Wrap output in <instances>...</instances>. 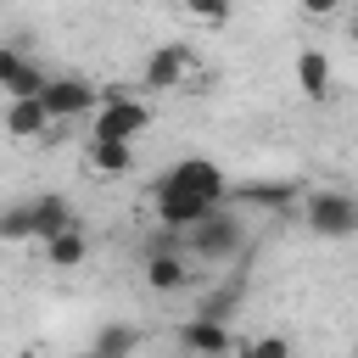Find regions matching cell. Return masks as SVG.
<instances>
[{
  "label": "cell",
  "instance_id": "cell-1",
  "mask_svg": "<svg viewBox=\"0 0 358 358\" xmlns=\"http://www.w3.org/2000/svg\"><path fill=\"white\" fill-rule=\"evenodd\" d=\"M151 112L134 95H101L95 117H90V145H134V134H145Z\"/></svg>",
  "mask_w": 358,
  "mask_h": 358
},
{
  "label": "cell",
  "instance_id": "cell-2",
  "mask_svg": "<svg viewBox=\"0 0 358 358\" xmlns=\"http://www.w3.org/2000/svg\"><path fill=\"white\" fill-rule=\"evenodd\" d=\"M241 252H246V224L224 207L185 235V257H196V263H235Z\"/></svg>",
  "mask_w": 358,
  "mask_h": 358
},
{
  "label": "cell",
  "instance_id": "cell-3",
  "mask_svg": "<svg viewBox=\"0 0 358 358\" xmlns=\"http://www.w3.org/2000/svg\"><path fill=\"white\" fill-rule=\"evenodd\" d=\"M302 224L319 241H352L358 235V196H347V190H308L302 196Z\"/></svg>",
  "mask_w": 358,
  "mask_h": 358
},
{
  "label": "cell",
  "instance_id": "cell-4",
  "mask_svg": "<svg viewBox=\"0 0 358 358\" xmlns=\"http://www.w3.org/2000/svg\"><path fill=\"white\" fill-rule=\"evenodd\" d=\"M157 185H168V190H179V196H196V201H207V207H224V196H229V179H224V168H218L213 157H179V162L162 168Z\"/></svg>",
  "mask_w": 358,
  "mask_h": 358
},
{
  "label": "cell",
  "instance_id": "cell-5",
  "mask_svg": "<svg viewBox=\"0 0 358 358\" xmlns=\"http://www.w3.org/2000/svg\"><path fill=\"white\" fill-rule=\"evenodd\" d=\"M39 106H45V117H50V123H73V117H95L101 95H95V84H90V78L62 73V78H50V84H45Z\"/></svg>",
  "mask_w": 358,
  "mask_h": 358
},
{
  "label": "cell",
  "instance_id": "cell-6",
  "mask_svg": "<svg viewBox=\"0 0 358 358\" xmlns=\"http://www.w3.org/2000/svg\"><path fill=\"white\" fill-rule=\"evenodd\" d=\"M45 84H50V73L39 62H28L17 45H0V90H6V101H39Z\"/></svg>",
  "mask_w": 358,
  "mask_h": 358
},
{
  "label": "cell",
  "instance_id": "cell-7",
  "mask_svg": "<svg viewBox=\"0 0 358 358\" xmlns=\"http://www.w3.org/2000/svg\"><path fill=\"white\" fill-rule=\"evenodd\" d=\"M196 73V56H190V45H157L151 56H145V90H179L185 78Z\"/></svg>",
  "mask_w": 358,
  "mask_h": 358
},
{
  "label": "cell",
  "instance_id": "cell-8",
  "mask_svg": "<svg viewBox=\"0 0 358 358\" xmlns=\"http://www.w3.org/2000/svg\"><path fill=\"white\" fill-rule=\"evenodd\" d=\"M179 347L196 352V358H229L241 341L229 336V324H213V319H196V313H190V319L179 324Z\"/></svg>",
  "mask_w": 358,
  "mask_h": 358
},
{
  "label": "cell",
  "instance_id": "cell-9",
  "mask_svg": "<svg viewBox=\"0 0 358 358\" xmlns=\"http://www.w3.org/2000/svg\"><path fill=\"white\" fill-rule=\"evenodd\" d=\"M28 207H34V241L39 246L56 241V235H67V229H78V213H73L67 196H34Z\"/></svg>",
  "mask_w": 358,
  "mask_h": 358
},
{
  "label": "cell",
  "instance_id": "cell-10",
  "mask_svg": "<svg viewBox=\"0 0 358 358\" xmlns=\"http://www.w3.org/2000/svg\"><path fill=\"white\" fill-rule=\"evenodd\" d=\"M145 285L162 291V296H168V291H185V285H190V257H185V252H151V257H145Z\"/></svg>",
  "mask_w": 358,
  "mask_h": 358
},
{
  "label": "cell",
  "instance_id": "cell-11",
  "mask_svg": "<svg viewBox=\"0 0 358 358\" xmlns=\"http://www.w3.org/2000/svg\"><path fill=\"white\" fill-rule=\"evenodd\" d=\"M134 347H140V324L112 319V324H101V330H95V341H90V352H84V358H134Z\"/></svg>",
  "mask_w": 358,
  "mask_h": 358
},
{
  "label": "cell",
  "instance_id": "cell-12",
  "mask_svg": "<svg viewBox=\"0 0 358 358\" xmlns=\"http://www.w3.org/2000/svg\"><path fill=\"white\" fill-rule=\"evenodd\" d=\"M296 90L308 95V101H324L330 95V56L324 50H296Z\"/></svg>",
  "mask_w": 358,
  "mask_h": 358
},
{
  "label": "cell",
  "instance_id": "cell-13",
  "mask_svg": "<svg viewBox=\"0 0 358 358\" xmlns=\"http://www.w3.org/2000/svg\"><path fill=\"white\" fill-rule=\"evenodd\" d=\"M6 134H17V140H39V134H50L45 106H39V101H6Z\"/></svg>",
  "mask_w": 358,
  "mask_h": 358
},
{
  "label": "cell",
  "instance_id": "cell-14",
  "mask_svg": "<svg viewBox=\"0 0 358 358\" xmlns=\"http://www.w3.org/2000/svg\"><path fill=\"white\" fill-rule=\"evenodd\" d=\"M84 257H90V235H84V224L67 229V235H56V241H45V263H50V268H78Z\"/></svg>",
  "mask_w": 358,
  "mask_h": 358
},
{
  "label": "cell",
  "instance_id": "cell-15",
  "mask_svg": "<svg viewBox=\"0 0 358 358\" xmlns=\"http://www.w3.org/2000/svg\"><path fill=\"white\" fill-rule=\"evenodd\" d=\"M95 173H129L134 168V145H90L84 151Z\"/></svg>",
  "mask_w": 358,
  "mask_h": 358
},
{
  "label": "cell",
  "instance_id": "cell-16",
  "mask_svg": "<svg viewBox=\"0 0 358 358\" xmlns=\"http://www.w3.org/2000/svg\"><path fill=\"white\" fill-rule=\"evenodd\" d=\"M0 241H34V207L28 201L0 207Z\"/></svg>",
  "mask_w": 358,
  "mask_h": 358
},
{
  "label": "cell",
  "instance_id": "cell-17",
  "mask_svg": "<svg viewBox=\"0 0 358 358\" xmlns=\"http://www.w3.org/2000/svg\"><path fill=\"white\" fill-rule=\"evenodd\" d=\"M235 302H241V291H235V285H218V291H207V296L196 302V319H213V324H224V319L235 313Z\"/></svg>",
  "mask_w": 358,
  "mask_h": 358
},
{
  "label": "cell",
  "instance_id": "cell-18",
  "mask_svg": "<svg viewBox=\"0 0 358 358\" xmlns=\"http://www.w3.org/2000/svg\"><path fill=\"white\" fill-rule=\"evenodd\" d=\"M241 196H246V201H257V207H285V201L296 196V179H268V185H246Z\"/></svg>",
  "mask_w": 358,
  "mask_h": 358
},
{
  "label": "cell",
  "instance_id": "cell-19",
  "mask_svg": "<svg viewBox=\"0 0 358 358\" xmlns=\"http://www.w3.org/2000/svg\"><path fill=\"white\" fill-rule=\"evenodd\" d=\"M235 358H291V341L285 336H252L235 347Z\"/></svg>",
  "mask_w": 358,
  "mask_h": 358
},
{
  "label": "cell",
  "instance_id": "cell-20",
  "mask_svg": "<svg viewBox=\"0 0 358 358\" xmlns=\"http://www.w3.org/2000/svg\"><path fill=\"white\" fill-rule=\"evenodd\" d=\"M196 22H229V6H190Z\"/></svg>",
  "mask_w": 358,
  "mask_h": 358
},
{
  "label": "cell",
  "instance_id": "cell-21",
  "mask_svg": "<svg viewBox=\"0 0 358 358\" xmlns=\"http://www.w3.org/2000/svg\"><path fill=\"white\" fill-rule=\"evenodd\" d=\"M347 34H352V45H358V11H352V17H347Z\"/></svg>",
  "mask_w": 358,
  "mask_h": 358
},
{
  "label": "cell",
  "instance_id": "cell-22",
  "mask_svg": "<svg viewBox=\"0 0 358 358\" xmlns=\"http://www.w3.org/2000/svg\"><path fill=\"white\" fill-rule=\"evenodd\" d=\"M229 358H235V352H229Z\"/></svg>",
  "mask_w": 358,
  "mask_h": 358
}]
</instances>
